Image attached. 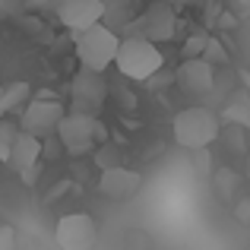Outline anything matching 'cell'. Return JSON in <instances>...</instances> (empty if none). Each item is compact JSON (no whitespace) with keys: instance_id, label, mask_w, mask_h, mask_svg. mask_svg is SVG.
Segmentation results:
<instances>
[{"instance_id":"18","label":"cell","mask_w":250,"mask_h":250,"mask_svg":"<svg viewBox=\"0 0 250 250\" xmlns=\"http://www.w3.org/2000/svg\"><path fill=\"white\" fill-rule=\"evenodd\" d=\"M16 136H19V127H16V124L0 121V162H10L13 146H16Z\"/></svg>"},{"instance_id":"30","label":"cell","mask_w":250,"mask_h":250,"mask_svg":"<svg viewBox=\"0 0 250 250\" xmlns=\"http://www.w3.org/2000/svg\"><path fill=\"white\" fill-rule=\"evenodd\" d=\"M152 3H165V0H152Z\"/></svg>"},{"instance_id":"25","label":"cell","mask_w":250,"mask_h":250,"mask_svg":"<svg viewBox=\"0 0 250 250\" xmlns=\"http://www.w3.org/2000/svg\"><path fill=\"white\" fill-rule=\"evenodd\" d=\"M171 83H174V73H162L159 70V73L149 80V89H165V85H171Z\"/></svg>"},{"instance_id":"15","label":"cell","mask_w":250,"mask_h":250,"mask_svg":"<svg viewBox=\"0 0 250 250\" xmlns=\"http://www.w3.org/2000/svg\"><path fill=\"white\" fill-rule=\"evenodd\" d=\"M102 22L114 32H124L133 22V3L130 0H104V19Z\"/></svg>"},{"instance_id":"3","label":"cell","mask_w":250,"mask_h":250,"mask_svg":"<svg viewBox=\"0 0 250 250\" xmlns=\"http://www.w3.org/2000/svg\"><path fill=\"white\" fill-rule=\"evenodd\" d=\"M76 35V57L80 67L92 70V73H104L111 63L117 61V48H121V35L108 29L104 22L92 25L85 32H73Z\"/></svg>"},{"instance_id":"10","label":"cell","mask_w":250,"mask_h":250,"mask_svg":"<svg viewBox=\"0 0 250 250\" xmlns=\"http://www.w3.org/2000/svg\"><path fill=\"white\" fill-rule=\"evenodd\" d=\"M57 19L70 32H85L104 19V0H57Z\"/></svg>"},{"instance_id":"17","label":"cell","mask_w":250,"mask_h":250,"mask_svg":"<svg viewBox=\"0 0 250 250\" xmlns=\"http://www.w3.org/2000/svg\"><path fill=\"white\" fill-rule=\"evenodd\" d=\"M190 168H193V174L200 177V181H212L215 174V159H212V149H193L190 152Z\"/></svg>"},{"instance_id":"8","label":"cell","mask_w":250,"mask_h":250,"mask_svg":"<svg viewBox=\"0 0 250 250\" xmlns=\"http://www.w3.org/2000/svg\"><path fill=\"white\" fill-rule=\"evenodd\" d=\"M70 98H73V111L98 117L104 98H108V83H104L102 73L80 70V73L73 76V85H70Z\"/></svg>"},{"instance_id":"23","label":"cell","mask_w":250,"mask_h":250,"mask_svg":"<svg viewBox=\"0 0 250 250\" xmlns=\"http://www.w3.org/2000/svg\"><path fill=\"white\" fill-rule=\"evenodd\" d=\"M0 250H16V228L0 225Z\"/></svg>"},{"instance_id":"22","label":"cell","mask_w":250,"mask_h":250,"mask_svg":"<svg viewBox=\"0 0 250 250\" xmlns=\"http://www.w3.org/2000/svg\"><path fill=\"white\" fill-rule=\"evenodd\" d=\"M225 140H228V149H234V152H244V127H234V124H228L225 130Z\"/></svg>"},{"instance_id":"6","label":"cell","mask_w":250,"mask_h":250,"mask_svg":"<svg viewBox=\"0 0 250 250\" xmlns=\"http://www.w3.org/2000/svg\"><path fill=\"white\" fill-rule=\"evenodd\" d=\"M124 32H127V35H136V38H146V42H152V44H162V42H171V38H174L177 16H174L171 6L152 3L143 16H136Z\"/></svg>"},{"instance_id":"20","label":"cell","mask_w":250,"mask_h":250,"mask_svg":"<svg viewBox=\"0 0 250 250\" xmlns=\"http://www.w3.org/2000/svg\"><path fill=\"white\" fill-rule=\"evenodd\" d=\"M92 155H95V165L102 168V171H104V168H117V165H121V149H114V146H98Z\"/></svg>"},{"instance_id":"26","label":"cell","mask_w":250,"mask_h":250,"mask_svg":"<svg viewBox=\"0 0 250 250\" xmlns=\"http://www.w3.org/2000/svg\"><path fill=\"white\" fill-rule=\"evenodd\" d=\"M241 80H244V85H247L244 92H247V95H250V73H244V76H241Z\"/></svg>"},{"instance_id":"21","label":"cell","mask_w":250,"mask_h":250,"mask_svg":"<svg viewBox=\"0 0 250 250\" xmlns=\"http://www.w3.org/2000/svg\"><path fill=\"white\" fill-rule=\"evenodd\" d=\"M206 44H209V35H206V32H196V35H190L187 42H184V61H190V57H203Z\"/></svg>"},{"instance_id":"4","label":"cell","mask_w":250,"mask_h":250,"mask_svg":"<svg viewBox=\"0 0 250 250\" xmlns=\"http://www.w3.org/2000/svg\"><path fill=\"white\" fill-rule=\"evenodd\" d=\"M104 127L98 117L92 114H80V111H70L67 117L57 127V140H61L63 152L80 159V155H92L98 149V143H104Z\"/></svg>"},{"instance_id":"19","label":"cell","mask_w":250,"mask_h":250,"mask_svg":"<svg viewBox=\"0 0 250 250\" xmlns=\"http://www.w3.org/2000/svg\"><path fill=\"white\" fill-rule=\"evenodd\" d=\"M203 61L212 63V67H225V63H228V51H225V44H222L219 38L209 35V44H206V51H203Z\"/></svg>"},{"instance_id":"28","label":"cell","mask_w":250,"mask_h":250,"mask_svg":"<svg viewBox=\"0 0 250 250\" xmlns=\"http://www.w3.org/2000/svg\"><path fill=\"white\" fill-rule=\"evenodd\" d=\"M44 3H48V0H32V6H44Z\"/></svg>"},{"instance_id":"2","label":"cell","mask_w":250,"mask_h":250,"mask_svg":"<svg viewBox=\"0 0 250 250\" xmlns=\"http://www.w3.org/2000/svg\"><path fill=\"white\" fill-rule=\"evenodd\" d=\"M114 67L121 70L124 80L149 83L162 67H165V57H162L159 44L146 42V38H136V35H127V38H121Z\"/></svg>"},{"instance_id":"1","label":"cell","mask_w":250,"mask_h":250,"mask_svg":"<svg viewBox=\"0 0 250 250\" xmlns=\"http://www.w3.org/2000/svg\"><path fill=\"white\" fill-rule=\"evenodd\" d=\"M171 136L181 149L193 152V149H206L222 136V117L209 111L206 104H190L181 108L171 121Z\"/></svg>"},{"instance_id":"13","label":"cell","mask_w":250,"mask_h":250,"mask_svg":"<svg viewBox=\"0 0 250 250\" xmlns=\"http://www.w3.org/2000/svg\"><path fill=\"white\" fill-rule=\"evenodd\" d=\"M212 190H215V196H219L222 203H225V206H234V203L241 200V177L234 174L231 168H219L212 174Z\"/></svg>"},{"instance_id":"14","label":"cell","mask_w":250,"mask_h":250,"mask_svg":"<svg viewBox=\"0 0 250 250\" xmlns=\"http://www.w3.org/2000/svg\"><path fill=\"white\" fill-rule=\"evenodd\" d=\"M222 121L250 130V95L247 92H234V95L228 98L225 108H222Z\"/></svg>"},{"instance_id":"7","label":"cell","mask_w":250,"mask_h":250,"mask_svg":"<svg viewBox=\"0 0 250 250\" xmlns=\"http://www.w3.org/2000/svg\"><path fill=\"white\" fill-rule=\"evenodd\" d=\"M63 117H67V111H63V104L57 102V98H32V102L22 108L19 130L42 140V136H48V133H57V127H61Z\"/></svg>"},{"instance_id":"16","label":"cell","mask_w":250,"mask_h":250,"mask_svg":"<svg viewBox=\"0 0 250 250\" xmlns=\"http://www.w3.org/2000/svg\"><path fill=\"white\" fill-rule=\"evenodd\" d=\"M29 95H32L29 83H13V85H6V89H3V114L25 108V104H29Z\"/></svg>"},{"instance_id":"5","label":"cell","mask_w":250,"mask_h":250,"mask_svg":"<svg viewBox=\"0 0 250 250\" xmlns=\"http://www.w3.org/2000/svg\"><path fill=\"white\" fill-rule=\"evenodd\" d=\"M98 241V225L89 212H67L54 225V244L61 250H92Z\"/></svg>"},{"instance_id":"27","label":"cell","mask_w":250,"mask_h":250,"mask_svg":"<svg viewBox=\"0 0 250 250\" xmlns=\"http://www.w3.org/2000/svg\"><path fill=\"white\" fill-rule=\"evenodd\" d=\"M0 117H3V85H0Z\"/></svg>"},{"instance_id":"12","label":"cell","mask_w":250,"mask_h":250,"mask_svg":"<svg viewBox=\"0 0 250 250\" xmlns=\"http://www.w3.org/2000/svg\"><path fill=\"white\" fill-rule=\"evenodd\" d=\"M38 162H42V140L19 130L16 146H13V155H10V162H6V165H13V171H19V177H22L25 184H35Z\"/></svg>"},{"instance_id":"11","label":"cell","mask_w":250,"mask_h":250,"mask_svg":"<svg viewBox=\"0 0 250 250\" xmlns=\"http://www.w3.org/2000/svg\"><path fill=\"white\" fill-rule=\"evenodd\" d=\"M174 83L181 85L187 95H209L215 89V67L206 63L203 57H190L177 67Z\"/></svg>"},{"instance_id":"24","label":"cell","mask_w":250,"mask_h":250,"mask_svg":"<svg viewBox=\"0 0 250 250\" xmlns=\"http://www.w3.org/2000/svg\"><path fill=\"white\" fill-rule=\"evenodd\" d=\"M234 215H238L244 225H250V196H244V200L234 203Z\"/></svg>"},{"instance_id":"9","label":"cell","mask_w":250,"mask_h":250,"mask_svg":"<svg viewBox=\"0 0 250 250\" xmlns=\"http://www.w3.org/2000/svg\"><path fill=\"white\" fill-rule=\"evenodd\" d=\"M143 187V174L127 165H117V168H104L98 174V193L111 203H127L136 196V190Z\"/></svg>"},{"instance_id":"29","label":"cell","mask_w":250,"mask_h":250,"mask_svg":"<svg viewBox=\"0 0 250 250\" xmlns=\"http://www.w3.org/2000/svg\"><path fill=\"white\" fill-rule=\"evenodd\" d=\"M247 174H250V155H247Z\"/></svg>"}]
</instances>
